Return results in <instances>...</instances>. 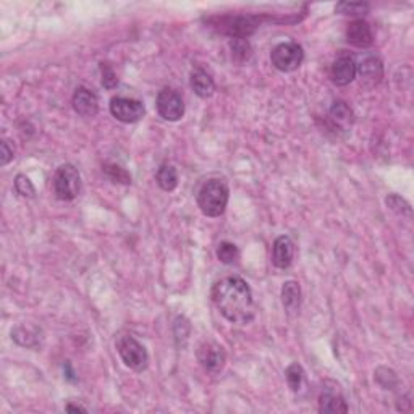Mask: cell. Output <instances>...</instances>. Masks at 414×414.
<instances>
[{"mask_svg": "<svg viewBox=\"0 0 414 414\" xmlns=\"http://www.w3.org/2000/svg\"><path fill=\"white\" fill-rule=\"evenodd\" d=\"M285 375H287L288 387L292 389L293 394H298V392H301V389H303V385H304V379H306L303 368H301L299 364L295 363L292 366H288Z\"/></svg>", "mask_w": 414, "mask_h": 414, "instance_id": "20", "label": "cell"}, {"mask_svg": "<svg viewBox=\"0 0 414 414\" xmlns=\"http://www.w3.org/2000/svg\"><path fill=\"white\" fill-rule=\"evenodd\" d=\"M240 251L236 248V245L230 243V241H222L217 248V259L224 264H233L238 259Z\"/></svg>", "mask_w": 414, "mask_h": 414, "instance_id": "22", "label": "cell"}, {"mask_svg": "<svg viewBox=\"0 0 414 414\" xmlns=\"http://www.w3.org/2000/svg\"><path fill=\"white\" fill-rule=\"evenodd\" d=\"M329 122L333 130L348 131L354 123V114L347 102L337 101L333 102L329 110Z\"/></svg>", "mask_w": 414, "mask_h": 414, "instance_id": "15", "label": "cell"}, {"mask_svg": "<svg viewBox=\"0 0 414 414\" xmlns=\"http://www.w3.org/2000/svg\"><path fill=\"white\" fill-rule=\"evenodd\" d=\"M0 149H2V154H0V165L4 167L13 159V150L8 148L7 141H2V144H0Z\"/></svg>", "mask_w": 414, "mask_h": 414, "instance_id": "29", "label": "cell"}, {"mask_svg": "<svg viewBox=\"0 0 414 414\" xmlns=\"http://www.w3.org/2000/svg\"><path fill=\"white\" fill-rule=\"evenodd\" d=\"M212 301L225 319L233 324H248L256 313L250 285L241 277H224L214 283Z\"/></svg>", "mask_w": 414, "mask_h": 414, "instance_id": "1", "label": "cell"}, {"mask_svg": "<svg viewBox=\"0 0 414 414\" xmlns=\"http://www.w3.org/2000/svg\"><path fill=\"white\" fill-rule=\"evenodd\" d=\"M209 23L219 33L227 34L232 39H246V37L254 33L261 21L257 17H251V15H246V17H241V15H225V17L211 18Z\"/></svg>", "mask_w": 414, "mask_h": 414, "instance_id": "3", "label": "cell"}, {"mask_svg": "<svg viewBox=\"0 0 414 414\" xmlns=\"http://www.w3.org/2000/svg\"><path fill=\"white\" fill-rule=\"evenodd\" d=\"M356 62L348 56L338 57L330 70L332 83L337 86H347L356 78Z\"/></svg>", "mask_w": 414, "mask_h": 414, "instance_id": "12", "label": "cell"}, {"mask_svg": "<svg viewBox=\"0 0 414 414\" xmlns=\"http://www.w3.org/2000/svg\"><path fill=\"white\" fill-rule=\"evenodd\" d=\"M110 114L122 123H136L146 114V109L138 99L114 98L110 101Z\"/></svg>", "mask_w": 414, "mask_h": 414, "instance_id": "8", "label": "cell"}, {"mask_svg": "<svg viewBox=\"0 0 414 414\" xmlns=\"http://www.w3.org/2000/svg\"><path fill=\"white\" fill-rule=\"evenodd\" d=\"M380 369L385 375H382L377 370V373H375V379H377V382L382 387H384V389H394V387L398 384V379H396L394 370H390L387 368H380Z\"/></svg>", "mask_w": 414, "mask_h": 414, "instance_id": "28", "label": "cell"}, {"mask_svg": "<svg viewBox=\"0 0 414 414\" xmlns=\"http://www.w3.org/2000/svg\"><path fill=\"white\" fill-rule=\"evenodd\" d=\"M101 73H102V86L107 89H114L115 86L118 84V78L114 72V68H112L109 63H101Z\"/></svg>", "mask_w": 414, "mask_h": 414, "instance_id": "27", "label": "cell"}, {"mask_svg": "<svg viewBox=\"0 0 414 414\" xmlns=\"http://www.w3.org/2000/svg\"><path fill=\"white\" fill-rule=\"evenodd\" d=\"M282 303L283 308L288 311L290 314L297 313L301 304V288L299 283L295 280H288L283 283L282 288Z\"/></svg>", "mask_w": 414, "mask_h": 414, "instance_id": "18", "label": "cell"}, {"mask_svg": "<svg viewBox=\"0 0 414 414\" xmlns=\"http://www.w3.org/2000/svg\"><path fill=\"white\" fill-rule=\"evenodd\" d=\"M230 51H232V57L236 62H245L251 57V46L246 39H232L230 41Z\"/></svg>", "mask_w": 414, "mask_h": 414, "instance_id": "23", "label": "cell"}, {"mask_svg": "<svg viewBox=\"0 0 414 414\" xmlns=\"http://www.w3.org/2000/svg\"><path fill=\"white\" fill-rule=\"evenodd\" d=\"M67 411H82V413H86V408H83V406H73V405H68L67 406Z\"/></svg>", "mask_w": 414, "mask_h": 414, "instance_id": "30", "label": "cell"}, {"mask_svg": "<svg viewBox=\"0 0 414 414\" xmlns=\"http://www.w3.org/2000/svg\"><path fill=\"white\" fill-rule=\"evenodd\" d=\"M155 180H157V185L162 188L164 191H174L175 188L179 186V174H176V170L169 164L159 167L157 174H155Z\"/></svg>", "mask_w": 414, "mask_h": 414, "instance_id": "19", "label": "cell"}, {"mask_svg": "<svg viewBox=\"0 0 414 414\" xmlns=\"http://www.w3.org/2000/svg\"><path fill=\"white\" fill-rule=\"evenodd\" d=\"M157 112L167 122H179L185 115V102L176 91L164 88L157 94Z\"/></svg>", "mask_w": 414, "mask_h": 414, "instance_id": "7", "label": "cell"}, {"mask_svg": "<svg viewBox=\"0 0 414 414\" xmlns=\"http://www.w3.org/2000/svg\"><path fill=\"white\" fill-rule=\"evenodd\" d=\"M356 73L361 77V82L368 86H375L384 78V65L377 56H366L356 63Z\"/></svg>", "mask_w": 414, "mask_h": 414, "instance_id": "11", "label": "cell"}, {"mask_svg": "<svg viewBox=\"0 0 414 414\" xmlns=\"http://www.w3.org/2000/svg\"><path fill=\"white\" fill-rule=\"evenodd\" d=\"M228 186L222 180H209L202 185L198 195V206L207 217H220L228 204Z\"/></svg>", "mask_w": 414, "mask_h": 414, "instance_id": "2", "label": "cell"}, {"mask_svg": "<svg viewBox=\"0 0 414 414\" xmlns=\"http://www.w3.org/2000/svg\"><path fill=\"white\" fill-rule=\"evenodd\" d=\"M335 12L340 15H349V17H363V15L369 12V5L363 2H340L337 4Z\"/></svg>", "mask_w": 414, "mask_h": 414, "instance_id": "21", "label": "cell"}, {"mask_svg": "<svg viewBox=\"0 0 414 414\" xmlns=\"http://www.w3.org/2000/svg\"><path fill=\"white\" fill-rule=\"evenodd\" d=\"M319 411L325 414H337V413H348V405L343 398L342 392L333 384L332 389L325 387L319 396Z\"/></svg>", "mask_w": 414, "mask_h": 414, "instance_id": "14", "label": "cell"}, {"mask_svg": "<svg viewBox=\"0 0 414 414\" xmlns=\"http://www.w3.org/2000/svg\"><path fill=\"white\" fill-rule=\"evenodd\" d=\"M15 190H17L18 195L23 198L31 199L36 195L33 183H31V180L26 175H17V179H15Z\"/></svg>", "mask_w": 414, "mask_h": 414, "instance_id": "26", "label": "cell"}, {"mask_svg": "<svg viewBox=\"0 0 414 414\" xmlns=\"http://www.w3.org/2000/svg\"><path fill=\"white\" fill-rule=\"evenodd\" d=\"M225 359H227V356H225L224 348L217 345V343L204 342L198 348V361L207 373H220L225 366Z\"/></svg>", "mask_w": 414, "mask_h": 414, "instance_id": "9", "label": "cell"}, {"mask_svg": "<svg viewBox=\"0 0 414 414\" xmlns=\"http://www.w3.org/2000/svg\"><path fill=\"white\" fill-rule=\"evenodd\" d=\"M295 257V245L290 236L282 235L273 241L272 248V262L278 269H288L292 266Z\"/></svg>", "mask_w": 414, "mask_h": 414, "instance_id": "16", "label": "cell"}, {"mask_svg": "<svg viewBox=\"0 0 414 414\" xmlns=\"http://www.w3.org/2000/svg\"><path fill=\"white\" fill-rule=\"evenodd\" d=\"M53 186V195L60 201H73L75 198H78L79 191H82V176L75 165L65 164L60 165L53 175L52 180Z\"/></svg>", "mask_w": 414, "mask_h": 414, "instance_id": "4", "label": "cell"}, {"mask_svg": "<svg viewBox=\"0 0 414 414\" xmlns=\"http://www.w3.org/2000/svg\"><path fill=\"white\" fill-rule=\"evenodd\" d=\"M304 60V51L303 47L297 42H282L273 47L271 52V62L278 72L290 73L295 72L301 67V63Z\"/></svg>", "mask_w": 414, "mask_h": 414, "instance_id": "6", "label": "cell"}, {"mask_svg": "<svg viewBox=\"0 0 414 414\" xmlns=\"http://www.w3.org/2000/svg\"><path fill=\"white\" fill-rule=\"evenodd\" d=\"M104 172L107 174V176H109V179L114 183H122V185H130V183H131L130 174H128L125 169H122L120 165L107 164L104 167Z\"/></svg>", "mask_w": 414, "mask_h": 414, "instance_id": "24", "label": "cell"}, {"mask_svg": "<svg viewBox=\"0 0 414 414\" xmlns=\"http://www.w3.org/2000/svg\"><path fill=\"white\" fill-rule=\"evenodd\" d=\"M117 349L127 368L136 370V373H143L149 366V354L146 351V348H144L138 340H134L133 337H118Z\"/></svg>", "mask_w": 414, "mask_h": 414, "instance_id": "5", "label": "cell"}, {"mask_svg": "<svg viewBox=\"0 0 414 414\" xmlns=\"http://www.w3.org/2000/svg\"><path fill=\"white\" fill-rule=\"evenodd\" d=\"M385 202H387V206H389L392 211H395L396 214H401V216H408V217L411 216L410 204H408L403 198L396 196V195H390L389 198L385 199Z\"/></svg>", "mask_w": 414, "mask_h": 414, "instance_id": "25", "label": "cell"}, {"mask_svg": "<svg viewBox=\"0 0 414 414\" xmlns=\"http://www.w3.org/2000/svg\"><path fill=\"white\" fill-rule=\"evenodd\" d=\"M72 102H73V109L78 115L86 117V118L98 115L99 112L98 96H96L91 89L84 88V86L75 91Z\"/></svg>", "mask_w": 414, "mask_h": 414, "instance_id": "10", "label": "cell"}, {"mask_svg": "<svg viewBox=\"0 0 414 414\" xmlns=\"http://www.w3.org/2000/svg\"><path fill=\"white\" fill-rule=\"evenodd\" d=\"M190 84H191V89L195 91V94L199 96L201 99L211 98L214 91H216V83H214L211 75L202 68L193 70L190 75Z\"/></svg>", "mask_w": 414, "mask_h": 414, "instance_id": "17", "label": "cell"}, {"mask_svg": "<svg viewBox=\"0 0 414 414\" xmlns=\"http://www.w3.org/2000/svg\"><path fill=\"white\" fill-rule=\"evenodd\" d=\"M347 41L354 47H359V49H366V47L373 46L374 36L368 21L361 18L351 21L347 28Z\"/></svg>", "mask_w": 414, "mask_h": 414, "instance_id": "13", "label": "cell"}]
</instances>
